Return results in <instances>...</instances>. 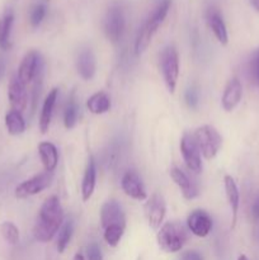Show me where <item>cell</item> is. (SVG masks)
<instances>
[{"mask_svg": "<svg viewBox=\"0 0 259 260\" xmlns=\"http://www.w3.org/2000/svg\"><path fill=\"white\" fill-rule=\"evenodd\" d=\"M78 71L84 80H90L94 76L96 70V61L95 56L90 50H83L79 53L78 62Z\"/></svg>", "mask_w": 259, "mask_h": 260, "instance_id": "ffe728a7", "label": "cell"}, {"mask_svg": "<svg viewBox=\"0 0 259 260\" xmlns=\"http://www.w3.org/2000/svg\"><path fill=\"white\" fill-rule=\"evenodd\" d=\"M74 260H85V259H84V256L81 255L80 253H78L75 254V256H74Z\"/></svg>", "mask_w": 259, "mask_h": 260, "instance_id": "74e56055", "label": "cell"}, {"mask_svg": "<svg viewBox=\"0 0 259 260\" xmlns=\"http://www.w3.org/2000/svg\"><path fill=\"white\" fill-rule=\"evenodd\" d=\"M183 260H202V256L197 251H187L183 255Z\"/></svg>", "mask_w": 259, "mask_h": 260, "instance_id": "e575fe53", "label": "cell"}, {"mask_svg": "<svg viewBox=\"0 0 259 260\" xmlns=\"http://www.w3.org/2000/svg\"><path fill=\"white\" fill-rule=\"evenodd\" d=\"M78 116H79V107L76 104L75 99L70 98L69 99V103L65 108V114H63V123L68 129L73 128L74 126L78 122Z\"/></svg>", "mask_w": 259, "mask_h": 260, "instance_id": "4316f807", "label": "cell"}, {"mask_svg": "<svg viewBox=\"0 0 259 260\" xmlns=\"http://www.w3.org/2000/svg\"><path fill=\"white\" fill-rule=\"evenodd\" d=\"M170 9V0H163L156 8H155L154 12L151 13L149 18H147L146 22L144 23V25L141 27V29L137 33L136 41H135V53L137 56H140L141 53H144L147 50L149 45L151 43L152 37L156 33L157 28L161 25V23L164 22V19L167 18L168 12Z\"/></svg>", "mask_w": 259, "mask_h": 260, "instance_id": "7a4b0ae2", "label": "cell"}, {"mask_svg": "<svg viewBox=\"0 0 259 260\" xmlns=\"http://www.w3.org/2000/svg\"><path fill=\"white\" fill-rule=\"evenodd\" d=\"M3 74H4V62L0 60V78H2Z\"/></svg>", "mask_w": 259, "mask_h": 260, "instance_id": "8d00e7d4", "label": "cell"}, {"mask_svg": "<svg viewBox=\"0 0 259 260\" xmlns=\"http://www.w3.org/2000/svg\"><path fill=\"white\" fill-rule=\"evenodd\" d=\"M187 225L193 235L205 238L212 230V218L206 211L196 210L188 216Z\"/></svg>", "mask_w": 259, "mask_h": 260, "instance_id": "7c38bea8", "label": "cell"}, {"mask_svg": "<svg viewBox=\"0 0 259 260\" xmlns=\"http://www.w3.org/2000/svg\"><path fill=\"white\" fill-rule=\"evenodd\" d=\"M5 126H7L8 132L13 136H18L22 135L25 129V122L23 118L22 113L18 111H9L5 116Z\"/></svg>", "mask_w": 259, "mask_h": 260, "instance_id": "d4e9b609", "label": "cell"}, {"mask_svg": "<svg viewBox=\"0 0 259 260\" xmlns=\"http://www.w3.org/2000/svg\"><path fill=\"white\" fill-rule=\"evenodd\" d=\"M63 223V211L60 200L51 196L43 202L37 222L33 229L35 239L40 243H48L56 235Z\"/></svg>", "mask_w": 259, "mask_h": 260, "instance_id": "6da1fadb", "label": "cell"}, {"mask_svg": "<svg viewBox=\"0 0 259 260\" xmlns=\"http://www.w3.org/2000/svg\"><path fill=\"white\" fill-rule=\"evenodd\" d=\"M185 102H187V104L190 107V108H196L198 104L197 90H195L193 88L188 89L187 93H185Z\"/></svg>", "mask_w": 259, "mask_h": 260, "instance_id": "d6a6232c", "label": "cell"}, {"mask_svg": "<svg viewBox=\"0 0 259 260\" xmlns=\"http://www.w3.org/2000/svg\"><path fill=\"white\" fill-rule=\"evenodd\" d=\"M86 258L88 260H103V255H102L101 248L98 244L91 243L90 245L86 249Z\"/></svg>", "mask_w": 259, "mask_h": 260, "instance_id": "1f68e13d", "label": "cell"}, {"mask_svg": "<svg viewBox=\"0 0 259 260\" xmlns=\"http://www.w3.org/2000/svg\"><path fill=\"white\" fill-rule=\"evenodd\" d=\"M124 27H126V20L122 8L118 5L109 8L104 19V32L107 38L111 42H118L123 36Z\"/></svg>", "mask_w": 259, "mask_h": 260, "instance_id": "52a82bcc", "label": "cell"}, {"mask_svg": "<svg viewBox=\"0 0 259 260\" xmlns=\"http://www.w3.org/2000/svg\"><path fill=\"white\" fill-rule=\"evenodd\" d=\"M170 177L174 180L175 184L179 187V189L182 190V194L185 200H193L198 196V188L195 183L192 182V179H189L187 174H185L183 170L178 169V168H173L170 170Z\"/></svg>", "mask_w": 259, "mask_h": 260, "instance_id": "e0dca14e", "label": "cell"}, {"mask_svg": "<svg viewBox=\"0 0 259 260\" xmlns=\"http://www.w3.org/2000/svg\"><path fill=\"white\" fill-rule=\"evenodd\" d=\"M196 144L200 149L201 154L207 160L213 159L220 151L221 145H222V137L218 134L215 127L210 124H205L202 127H198L193 134Z\"/></svg>", "mask_w": 259, "mask_h": 260, "instance_id": "277c9868", "label": "cell"}, {"mask_svg": "<svg viewBox=\"0 0 259 260\" xmlns=\"http://www.w3.org/2000/svg\"><path fill=\"white\" fill-rule=\"evenodd\" d=\"M238 260H249V258L246 255H244V254H241V255L238 258Z\"/></svg>", "mask_w": 259, "mask_h": 260, "instance_id": "f35d334b", "label": "cell"}, {"mask_svg": "<svg viewBox=\"0 0 259 260\" xmlns=\"http://www.w3.org/2000/svg\"><path fill=\"white\" fill-rule=\"evenodd\" d=\"M0 231H2V235L5 239V241L9 243L10 245L18 244V241H19V230H18V228L14 223L5 221L0 226Z\"/></svg>", "mask_w": 259, "mask_h": 260, "instance_id": "f1b7e54d", "label": "cell"}, {"mask_svg": "<svg viewBox=\"0 0 259 260\" xmlns=\"http://www.w3.org/2000/svg\"><path fill=\"white\" fill-rule=\"evenodd\" d=\"M38 154L46 172L53 173L58 164V152L55 145L51 142H41L38 145Z\"/></svg>", "mask_w": 259, "mask_h": 260, "instance_id": "44dd1931", "label": "cell"}, {"mask_svg": "<svg viewBox=\"0 0 259 260\" xmlns=\"http://www.w3.org/2000/svg\"><path fill=\"white\" fill-rule=\"evenodd\" d=\"M206 18H207L208 27L211 28V30L213 32L215 37L217 38L218 42L222 46H226L229 42V35L228 29H226L225 22L222 19V15L220 14L217 9L215 8H210L206 14Z\"/></svg>", "mask_w": 259, "mask_h": 260, "instance_id": "2e32d148", "label": "cell"}, {"mask_svg": "<svg viewBox=\"0 0 259 260\" xmlns=\"http://www.w3.org/2000/svg\"><path fill=\"white\" fill-rule=\"evenodd\" d=\"M73 233H74L73 221H66V222H63L60 229V233H58V239H57L58 253H63V251H65L66 246H68L69 243H70Z\"/></svg>", "mask_w": 259, "mask_h": 260, "instance_id": "484cf974", "label": "cell"}, {"mask_svg": "<svg viewBox=\"0 0 259 260\" xmlns=\"http://www.w3.org/2000/svg\"><path fill=\"white\" fill-rule=\"evenodd\" d=\"M95 180H96V169L95 162H94L93 157H89L88 165H86L85 174H84L83 183H81V196H83V201H89L93 196L94 188H95Z\"/></svg>", "mask_w": 259, "mask_h": 260, "instance_id": "603a6c76", "label": "cell"}, {"mask_svg": "<svg viewBox=\"0 0 259 260\" xmlns=\"http://www.w3.org/2000/svg\"><path fill=\"white\" fill-rule=\"evenodd\" d=\"M101 222L103 229L113 225H119L123 226V228L126 226L124 213L122 211L121 206L116 201H108V202L104 203L101 210Z\"/></svg>", "mask_w": 259, "mask_h": 260, "instance_id": "5bb4252c", "label": "cell"}, {"mask_svg": "<svg viewBox=\"0 0 259 260\" xmlns=\"http://www.w3.org/2000/svg\"><path fill=\"white\" fill-rule=\"evenodd\" d=\"M241 96H243V85L238 78H233L231 80H229L225 86V90H223L222 99H221L222 108L226 112L234 111L240 103Z\"/></svg>", "mask_w": 259, "mask_h": 260, "instance_id": "9a60e30c", "label": "cell"}, {"mask_svg": "<svg viewBox=\"0 0 259 260\" xmlns=\"http://www.w3.org/2000/svg\"><path fill=\"white\" fill-rule=\"evenodd\" d=\"M89 112L93 114H103L111 109V99L103 91L93 94L86 102Z\"/></svg>", "mask_w": 259, "mask_h": 260, "instance_id": "cb8c5ba5", "label": "cell"}, {"mask_svg": "<svg viewBox=\"0 0 259 260\" xmlns=\"http://www.w3.org/2000/svg\"><path fill=\"white\" fill-rule=\"evenodd\" d=\"M53 173L52 172H43L41 174L35 175L30 179L24 180L20 183L17 188H15V197L19 200H24V198L32 197V196L38 194L46 188L50 187L51 182H52Z\"/></svg>", "mask_w": 259, "mask_h": 260, "instance_id": "8992f818", "label": "cell"}, {"mask_svg": "<svg viewBox=\"0 0 259 260\" xmlns=\"http://www.w3.org/2000/svg\"><path fill=\"white\" fill-rule=\"evenodd\" d=\"M249 73L255 85L259 88V47L251 55L250 62H249Z\"/></svg>", "mask_w": 259, "mask_h": 260, "instance_id": "4dcf8cb0", "label": "cell"}, {"mask_svg": "<svg viewBox=\"0 0 259 260\" xmlns=\"http://www.w3.org/2000/svg\"><path fill=\"white\" fill-rule=\"evenodd\" d=\"M249 2H250V5L253 7V9L259 13V0H249Z\"/></svg>", "mask_w": 259, "mask_h": 260, "instance_id": "d590c367", "label": "cell"}, {"mask_svg": "<svg viewBox=\"0 0 259 260\" xmlns=\"http://www.w3.org/2000/svg\"><path fill=\"white\" fill-rule=\"evenodd\" d=\"M8 96H9L12 109L22 113L27 108L28 94L27 89H25V84L22 83L17 75L12 76V79H10L9 88H8Z\"/></svg>", "mask_w": 259, "mask_h": 260, "instance_id": "8fae6325", "label": "cell"}, {"mask_svg": "<svg viewBox=\"0 0 259 260\" xmlns=\"http://www.w3.org/2000/svg\"><path fill=\"white\" fill-rule=\"evenodd\" d=\"M160 68H161L163 78H164L168 90L170 93H174L178 76H179V56L174 46L169 45L163 50L160 55Z\"/></svg>", "mask_w": 259, "mask_h": 260, "instance_id": "5b68a950", "label": "cell"}, {"mask_svg": "<svg viewBox=\"0 0 259 260\" xmlns=\"http://www.w3.org/2000/svg\"><path fill=\"white\" fill-rule=\"evenodd\" d=\"M46 10H47V0H41L33 7L32 12H30V24H32V27L36 28L42 23L43 18L46 15Z\"/></svg>", "mask_w": 259, "mask_h": 260, "instance_id": "f546056e", "label": "cell"}, {"mask_svg": "<svg viewBox=\"0 0 259 260\" xmlns=\"http://www.w3.org/2000/svg\"><path fill=\"white\" fill-rule=\"evenodd\" d=\"M187 241V231L179 222H167L157 233V244L167 253H177Z\"/></svg>", "mask_w": 259, "mask_h": 260, "instance_id": "3957f363", "label": "cell"}, {"mask_svg": "<svg viewBox=\"0 0 259 260\" xmlns=\"http://www.w3.org/2000/svg\"><path fill=\"white\" fill-rule=\"evenodd\" d=\"M57 94H58V89L53 88L52 90L47 94L45 102H43L42 112H41V117H40V129L42 134H46V132L48 131V128H50L53 108H55L56 101H57Z\"/></svg>", "mask_w": 259, "mask_h": 260, "instance_id": "d6986e66", "label": "cell"}, {"mask_svg": "<svg viewBox=\"0 0 259 260\" xmlns=\"http://www.w3.org/2000/svg\"><path fill=\"white\" fill-rule=\"evenodd\" d=\"M251 216H253V220L255 222L259 221V197L255 198L253 206H251Z\"/></svg>", "mask_w": 259, "mask_h": 260, "instance_id": "836d02e7", "label": "cell"}, {"mask_svg": "<svg viewBox=\"0 0 259 260\" xmlns=\"http://www.w3.org/2000/svg\"><path fill=\"white\" fill-rule=\"evenodd\" d=\"M14 23V12L10 8H7L0 17V48L2 50H9L12 43H10V33Z\"/></svg>", "mask_w": 259, "mask_h": 260, "instance_id": "7402d4cb", "label": "cell"}, {"mask_svg": "<svg viewBox=\"0 0 259 260\" xmlns=\"http://www.w3.org/2000/svg\"><path fill=\"white\" fill-rule=\"evenodd\" d=\"M180 152L183 160L189 170L195 173H200L202 170V161H201V151L196 144L193 135L184 134L180 140Z\"/></svg>", "mask_w": 259, "mask_h": 260, "instance_id": "ba28073f", "label": "cell"}, {"mask_svg": "<svg viewBox=\"0 0 259 260\" xmlns=\"http://www.w3.org/2000/svg\"><path fill=\"white\" fill-rule=\"evenodd\" d=\"M122 189L126 193L128 197L134 198L136 201H145L147 198L146 189L144 187V183H142L141 178L139 177V174L132 170L124 173V175L122 177Z\"/></svg>", "mask_w": 259, "mask_h": 260, "instance_id": "4fadbf2b", "label": "cell"}, {"mask_svg": "<svg viewBox=\"0 0 259 260\" xmlns=\"http://www.w3.org/2000/svg\"><path fill=\"white\" fill-rule=\"evenodd\" d=\"M144 211L150 228L159 229L165 217V212H167L164 197L160 193H154L145 203Z\"/></svg>", "mask_w": 259, "mask_h": 260, "instance_id": "9c48e42d", "label": "cell"}, {"mask_svg": "<svg viewBox=\"0 0 259 260\" xmlns=\"http://www.w3.org/2000/svg\"><path fill=\"white\" fill-rule=\"evenodd\" d=\"M124 228L119 225H113L109 226V228L104 229V240L112 248H116L118 245V243L121 241L122 236H123Z\"/></svg>", "mask_w": 259, "mask_h": 260, "instance_id": "83f0119b", "label": "cell"}, {"mask_svg": "<svg viewBox=\"0 0 259 260\" xmlns=\"http://www.w3.org/2000/svg\"><path fill=\"white\" fill-rule=\"evenodd\" d=\"M42 66L43 62L40 53H38L37 51H29V52L25 53L24 57L20 61L17 76L19 78V80L22 81V83H24L25 85H27L30 81H33L36 74L38 73V70H40Z\"/></svg>", "mask_w": 259, "mask_h": 260, "instance_id": "30bf717a", "label": "cell"}, {"mask_svg": "<svg viewBox=\"0 0 259 260\" xmlns=\"http://www.w3.org/2000/svg\"><path fill=\"white\" fill-rule=\"evenodd\" d=\"M223 184H225V192L226 197H228L229 205L231 207V213H233V218H231V228H235L236 220H238V212L239 206H240V194H239V188L236 185L235 180L231 175H225L223 178Z\"/></svg>", "mask_w": 259, "mask_h": 260, "instance_id": "ac0fdd59", "label": "cell"}]
</instances>
